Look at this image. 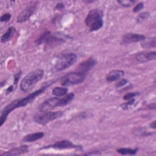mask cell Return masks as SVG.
Returning <instances> with one entry per match:
<instances>
[{
  "mask_svg": "<svg viewBox=\"0 0 156 156\" xmlns=\"http://www.w3.org/2000/svg\"><path fill=\"white\" fill-rule=\"evenodd\" d=\"M13 87L12 85H10V87H9L6 89V91H5L6 94H10V93H12V91H13Z\"/></svg>",
  "mask_w": 156,
  "mask_h": 156,
  "instance_id": "1f68e13d",
  "label": "cell"
},
{
  "mask_svg": "<svg viewBox=\"0 0 156 156\" xmlns=\"http://www.w3.org/2000/svg\"><path fill=\"white\" fill-rule=\"evenodd\" d=\"M42 112L43 113L37 115L34 117V120L35 122L41 125H46L48 122L60 118L63 114L62 111H46Z\"/></svg>",
  "mask_w": 156,
  "mask_h": 156,
  "instance_id": "52a82bcc",
  "label": "cell"
},
{
  "mask_svg": "<svg viewBox=\"0 0 156 156\" xmlns=\"http://www.w3.org/2000/svg\"><path fill=\"white\" fill-rule=\"evenodd\" d=\"M52 37L53 34L49 30H46L37 37L35 40V44L38 46L41 45L43 44L49 45Z\"/></svg>",
  "mask_w": 156,
  "mask_h": 156,
  "instance_id": "4fadbf2b",
  "label": "cell"
},
{
  "mask_svg": "<svg viewBox=\"0 0 156 156\" xmlns=\"http://www.w3.org/2000/svg\"><path fill=\"white\" fill-rule=\"evenodd\" d=\"M156 38L152 37L151 38H149V40H144L143 42L141 43V46L144 49H149V48H155L156 46Z\"/></svg>",
  "mask_w": 156,
  "mask_h": 156,
  "instance_id": "d6986e66",
  "label": "cell"
},
{
  "mask_svg": "<svg viewBox=\"0 0 156 156\" xmlns=\"http://www.w3.org/2000/svg\"><path fill=\"white\" fill-rule=\"evenodd\" d=\"M96 63L97 62L94 58L90 57L86 60L83 61L77 67L78 71L86 74L96 65Z\"/></svg>",
  "mask_w": 156,
  "mask_h": 156,
  "instance_id": "8fae6325",
  "label": "cell"
},
{
  "mask_svg": "<svg viewBox=\"0 0 156 156\" xmlns=\"http://www.w3.org/2000/svg\"><path fill=\"white\" fill-rule=\"evenodd\" d=\"M140 94V92H132V93H128L124 95L123 99L125 101H129L130 99H133L134 97L138 96Z\"/></svg>",
  "mask_w": 156,
  "mask_h": 156,
  "instance_id": "d4e9b609",
  "label": "cell"
},
{
  "mask_svg": "<svg viewBox=\"0 0 156 156\" xmlns=\"http://www.w3.org/2000/svg\"><path fill=\"white\" fill-rule=\"evenodd\" d=\"M147 109H149V110H154L155 109V103L154 102L152 104H151L149 105H148L147 106Z\"/></svg>",
  "mask_w": 156,
  "mask_h": 156,
  "instance_id": "4dcf8cb0",
  "label": "cell"
},
{
  "mask_svg": "<svg viewBox=\"0 0 156 156\" xmlns=\"http://www.w3.org/2000/svg\"><path fill=\"white\" fill-rule=\"evenodd\" d=\"M37 3V1H32L29 3V4L18 15L16 19L17 23H23L29 20L35 10Z\"/></svg>",
  "mask_w": 156,
  "mask_h": 156,
  "instance_id": "9c48e42d",
  "label": "cell"
},
{
  "mask_svg": "<svg viewBox=\"0 0 156 156\" xmlns=\"http://www.w3.org/2000/svg\"><path fill=\"white\" fill-rule=\"evenodd\" d=\"M118 2L122 6L125 7H131L135 2V1H122V0H118Z\"/></svg>",
  "mask_w": 156,
  "mask_h": 156,
  "instance_id": "cb8c5ba5",
  "label": "cell"
},
{
  "mask_svg": "<svg viewBox=\"0 0 156 156\" xmlns=\"http://www.w3.org/2000/svg\"><path fill=\"white\" fill-rule=\"evenodd\" d=\"M55 81H49L48 83H46L45 85H43L41 87L40 89L35 91L33 93H30L27 96L21 98V99H17L15 100L12 101L10 102L9 104H7L6 106L4 107V108L1 111V118H0V126H2L3 124L5 122V121L7 119V116L9 113H10L13 110L20 108L22 107H25L29 104L31 103L38 96L40 95L43 93L44 92L46 89L49 87L53 82Z\"/></svg>",
  "mask_w": 156,
  "mask_h": 156,
  "instance_id": "6da1fadb",
  "label": "cell"
},
{
  "mask_svg": "<svg viewBox=\"0 0 156 156\" xmlns=\"http://www.w3.org/2000/svg\"><path fill=\"white\" fill-rule=\"evenodd\" d=\"M146 39V36L142 34L127 33L123 35L122 38L121 44H126L133 43H136L139 41H143Z\"/></svg>",
  "mask_w": 156,
  "mask_h": 156,
  "instance_id": "30bf717a",
  "label": "cell"
},
{
  "mask_svg": "<svg viewBox=\"0 0 156 156\" xmlns=\"http://www.w3.org/2000/svg\"><path fill=\"white\" fill-rule=\"evenodd\" d=\"M64 7H65V5L63 3L58 2L56 4L55 8V9H57V10H62L64 8Z\"/></svg>",
  "mask_w": 156,
  "mask_h": 156,
  "instance_id": "f546056e",
  "label": "cell"
},
{
  "mask_svg": "<svg viewBox=\"0 0 156 156\" xmlns=\"http://www.w3.org/2000/svg\"><path fill=\"white\" fill-rule=\"evenodd\" d=\"M68 88L63 87H56L52 90V94L57 97H62L66 95L68 93Z\"/></svg>",
  "mask_w": 156,
  "mask_h": 156,
  "instance_id": "ffe728a7",
  "label": "cell"
},
{
  "mask_svg": "<svg viewBox=\"0 0 156 156\" xmlns=\"http://www.w3.org/2000/svg\"><path fill=\"white\" fill-rule=\"evenodd\" d=\"M86 78V74L80 72H70L60 79V83L63 86H71L82 83Z\"/></svg>",
  "mask_w": 156,
  "mask_h": 156,
  "instance_id": "8992f818",
  "label": "cell"
},
{
  "mask_svg": "<svg viewBox=\"0 0 156 156\" xmlns=\"http://www.w3.org/2000/svg\"><path fill=\"white\" fill-rule=\"evenodd\" d=\"M150 127L154 129H155V127H156V125H155V121H152L151 124H150Z\"/></svg>",
  "mask_w": 156,
  "mask_h": 156,
  "instance_id": "d6a6232c",
  "label": "cell"
},
{
  "mask_svg": "<svg viewBox=\"0 0 156 156\" xmlns=\"http://www.w3.org/2000/svg\"><path fill=\"white\" fill-rule=\"evenodd\" d=\"M135 102V99H130L129 100L128 102H125V103H123L121 105V107L122 109L124 110H128L131 106H132V105L134 104Z\"/></svg>",
  "mask_w": 156,
  "mask_h": 156,
  "instance_id": "603a6c76",
  "label": "cell"
},
{
  "mask_svg": "<svg viewBox=\"0 0 156 156\" xmlns=\"http://www.w3.org/2000/svg\"><path fill=\"white\" fill-rule=\"evenodd\" d=\"M156 58L155 51L141 52L136 54L135 59L140 63H146L147 62L154 60Z\"/></svg>",
  "mask_w": 156,
  "mask_h": 156,
  "instance_id": "7c38bea8",
  "label": "cell"
},
{
  "mask_svg": "<svg viewBox=\"0 0 156 156\" xmlns=\"http://www.w3.org/2000/svg\"><path fill=\"white\" fill-rule=\"evenodd\" d=\"M150 16V13L148 12H144L140 13L136 18V22L138 23H141L143 22L144 20H147Z\"/></svg>",
  "mask_w": 156,
  "mask_h": 156,
  "instance_id": "7402d4cb",
  "label": "cell"
},
{
  "mask_svg": "<svg viewBox=\"0 0 156 156\" xmlns=\"http://www.w3.org/2000/svg\"><path fill=\"white\" fill-rule=\"evenodd\" d=\"M138 149L135 148H126V147H121L116 149V152L121 155H134L138 152Z\"/></svg>",
  "mask_w": 156,
  "mask_h": 156,
  "instance_id": "ac0fdd59",
  "label": "cell"
},
{
  "mask_svg": "<svg viewBox=\"0 0 156 156\" xmlns=\"http://www.w3.org/2000/svg\"><path fill=\"white\" fill-rule=\"evenodd\" d=\"M12 15L10 13H5L4 14H3L1 17H0V21L1 22H8L10 21V20L11 19Z\"/></svg>",
  "mask_w": 156,
  "mask_h": 156,
  "instance_id": "484cf974",
  "label": "cell"
},
{
  "mask_svg": "<svg viewBox=\"0 0 156 156\" xmlns=\"http://www.w3.org/2000/svg\"><path fill=\"white\" fill-rule=\"evenodd\" d=\"M74 98V94L71 93L64 98H51L45 100L40 106L41 112H46L52 110L57 107L65 106L68 104Z\"/></svg>",
  "mask_w": 156,
  "mask_h": 156,
  "instance_id": "277c9868",
  "label": "cell"
},
{
  "mask_svg": "<svg viewBox=\"0 0 156 156\" xmlns=\"http://www.w3.org/2000/svg\"><path fill=\"white\" fill-rule=\"evenodd\" d=\"M44 136V133L42 132H35L33 133H30L28 135H26L23 137L21 141L23 143H30L35 141L38 140H40Z\"/></svg>",
  "mask_w": 156,
  "mask_h": 156,
  "instance_id": "2e32d148",
  "label": "cell"
},
{
  "mask_svg": "<svg viewBox=\"0 0 156 156\" xmlns=\"http://www.w3.org/2000/svg\"><path fill=\"white\" fill-rule=\"evenodd\" d=\"M103 12L98 9H93L89 11L85 20V24L89 27L90 32L96 31L103 26Z\"/></svg>",
  "mask_w": 156,
  "mask_h": 156,
  "instance_id": "3957f363",
  "label": "cell"
},
{
  "mask_svg": "<svg viewBox=\"0 0 156 156\" xmlns=\"http://www.w3.org/2000/svg\"><path fill=\"white\" fill-rule=\"evenodd\" d=\"M124 75V71L120 69H113L108 73V74L105 77V79L107 82H112L119 80Z\"/></svg>",
  "mask_w": 156,
  "mask_h": 156,
  "instance_id": "9a60e30c",
  "label": "cell"
},
{
  "mask_svg": "<svg viewBox=\"0 0 156 156\" xmlns=\"http://www.w3.org/2000/svg\"><path fill=\"white\" fill-rule=\"evenodd\" d=\"M128 80L127 79H122L121 80H120L119 82H118L116 83V87L117 88H121L123 86H124L125 85H126L127 83H128Z\"/></svg>",
  "mask_w": 156,
  "mask_h": 156,
  "instance_id": "83f0119b",
  "label": "cell"
},
{
  "mask_svg": "<svg viewBox=\"0 0 156 156\" xmlns=\"http://www.w3.org/2000/svg\"><path fill=\"white\" fill-rule=\"evenodd\" d=\"M144 7V4L143 2H140L138 4H137L133 8V12L134 13H137L138 12H140L141 10H142Z\"/></svg>",
  "mask_w": 156,
  "mask_h": 156,
  "instance_id": "4316f807",
  "label": "cell"
},
{
  "mask_svg": "<svg viewBox=\"0 0 156 156\" xmlns=\"http://www.w3.org/2000/svg\"><path fill=\"white\" fill-rule=\"evenodd\" d=\"M21 74H22V72H21V71H20L19 72H18L17 73H16L15 75H14V76H13V83L14 84H16L18 82V81H19V80H20V78L21 77Z\"/></svg>",
  "mask_w": 156,
  "mask_h": 156,
  "instance_id": "f1b7e54d",
  "label": "cell"
},
{
  "mask_svg": "<svg viewBox=\"0 0 156 156\" xmlns=\"http://www.w3.org/2000/svg\"><path fill=\"white\" fill-rule=\"evenodd\" d=\"M135 135L140 136H148L149 135H152V133H151L148 131H146L143 128H140L138 129H136V131L133 132Z\"/></svg>",
  "mask_w": 156,
  "mask_h": 156,
  "instance_id": "44dd1931",
  "label": "cell"
},
{
  "mask_svg": "<svg viewBox=\"0 0 156 156\" xmlns=\"http://www.w3.org/2000/svg\"><path fill=\"white\" fill-rule=\"evenodd\" d=\"M29 151L28 146L27 145H23L17 147L13 148L10 149L8 151H6L2 154V155H7V156H12V155H18L27 152Z\"/></svg>",
  "mask_w": 156,
  "mask_h": 156,
  "instance_id": "5bb4252c",
  "label": "cell"
},
{
  "mask_svg": "<svg viewBox=\"0 0 156 156\" xmlns=\"http://www.w3.org/2000/svg\"><path fill=\"white\" fill-rule=\"evenodd\" d=\"M77 60V55L74 53L68 52L60 54L54 65L56 71H61L73 65Z\"/></svg>",
  "mask_w": 156,
  "mask_h": 156,
  "instance_id": "5b68a950",
  "label": "cell"
},
{
  "mask_svg": "<svg viewBox=\"0 0 156 156\" xmlns=\"http://www.w3.org/2000/svg\"><path fill=\"white\" fill-rule=\"evenodd\" d=\"M55 149L58 150L68 149H78L82 150V146L80 145H77L74 144L72 141L67 140H63L60 141H57L54 144L51 145H48L41 147L40 149Z\"/></svg>",
  "mask_w": 156,
  "mask_h": 156,
  "instance_id": "ba28073f",
  "label": "cell"
},
{
  "mask_svg": "<svg viewBox=\"0 0 156 156\" xmlns=\"http://www.w3.org/2000/svg\"><path fill=\"white\" fill-rule=\"evenodd\" d=\"M44 74V71L38 69L29 73L21 81L20 88L23 92L31 91Z\"/></svg>",
  "mask_w": 156,
  "mask_h": 156,
  "instance_id": "7a4b0ae2",
  "label": "cell"
},
{
  "mask_svg": "<svg viewBox=\"0 0 156 156\" xmlns=\"http://www.w3.org/2000/svg\"><path fill=\"white\" fill-rule=\"evenodd\" d=\"M16 32V29L14 27H10L8 28L7 31L1 36V41L2 43H5L10 40Z\"/></svg>",
  "mask_w": 156,
  "mask_h": 156,
  "instance_id": "e0dca14e",
  "label": "cell"
}]
</instances>
